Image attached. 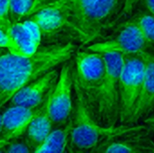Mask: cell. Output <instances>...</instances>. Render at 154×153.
<instances>
[{"instance_id": "obj_6", "label": "cell", "mask_w": 154, "mask_h": 153, "mask_svg": "<svg viewBox=\"0 0 154 153\" xmlns=\"http://www.w3.org/2000/svg\"><path fill=\"white\" fill-rule=\"evenodd\" d=\"M73 86L74 75L71 70V63L66 61L49 94V113L55 124H65L71 116Z\"/></svg>"}, {"instance_id": "obj_17", "label": "cell", "mask_w": 154, "mask_h": 153, "mask_svg": "<svg viewBox=\"0 0 154 153\" xmlns=\"http://www.w3.org/2000/svg\"><path fill=\"white\" fill-rule=\"evenodd\" d=\"M135 23L146 41L152 45L154 44V14L148 10L139 12L129 19Z\"/></svg>"}, {"instance_id": "obj_2", "label": "cell", "mask_w": 154, "mask_h": 153, "mask_svg": "<svg viewBox=\"0 0 154 153\" xmlns=\"http://www.w3.org/2000/svg\"><path fill=\"white\" fill-rule=\"evenodd\" d=\"M69 28L84 42L93 41L122 18L125 0H61Z\"/></svg>"}, {"instance_id": "obj_19", "label": "cell", "mask_w": 154, "mask_h": 153, "mask_svg": "<svg viewBox=\"0 0 154 153\" xmlns=\"http://www.w3.org/2000/svg\"><path fill=\"white\" fill-rule=\"evenodd\" d=\"M12 26L13 23L9 18H0V48H5L7 50L12 43Z\"/></svg>"}, {"instance_id": "obj_13", "label": "cell", "mask_w": 154, "mask_h": 153, "mask_svg": "<svg viewBox=\"0 0 154 153\" xmlns=\"http://www.w3.org/2000/svg\"><path fill=\"white\" fill-rule=\"evenodd\" d=\"M30 16V19L39 25L42 34L46 36H52L64 27H68V8L61 0L37 11Z\"/></svg>"}, {"instance_id": "obj_11", "label": "cell", "mask_w": 154, "mask_h": 153, "mask_svg": "<svg viewBox=\"0 0 154 153\" xmlns=\"http://www.w3.org/2000/svg\"><path fill=\"white\" fill-rule=\"evenodd\" d=\"M37 108L22 106H11L7 108L2 114L0 138L10 142L24 134Z\"/></svg>"}, {"instance_id": "obj_23", "label": "cell", "mask_w": 154, "mask_h": 153, "mask_svg": "<svg viewBox=\"0 0 154 153\" xmlns=\"http://www.w3.org/2000/svg\"><path fill=\"white\" fill-rule=\"evenodd\" d=\"M141 0H125V6L122 13V18H125L129 15H131L134 12V10L137 7Z\"/></svg>"}, {"instance_id": "obj_9", "label": "cell", "mask_w": 154, "mask_h": 153, "mask_svg": "<svg viewBox=\"0 0 154 153\" xmlns=\"http://www.w3.org/2000/svg\"><path fill=\"white\" fill-rule=\"evenodd\" d=\"M59 78L55 69L49 70L42 76L31 81L22 87L11 99V106H22L28 108L39 107Z\"/></svg>"}, {"instance_id": "obj_8", "label": "cell", "mask_w": 154, "mask_h": 153, "mask_svg": "<svg viewBox=\"0 0 154 153\" xmlns=\"http://www.w3.org/2000/svg\"><path fill=\"white\" fill-rule=\"evenodd\" d=\"M152 45L146 41L138 26L130 20L120 25V31L112 39L97 42L88 47L96 52H119L122 54L138 53L148 50Z\"/></svg>"}, {"instance_id": "obj_4", "label": "cell", "mask_w": 154, "mask_h": 153, "mask_svg": "<svg viewBox=\"0 0 154 153\" xmlns=\"http://www.w3.org/2000/svg\"><path fill=\"white\" fill-rule=\"evenodd\" d=\"M76 92V105L73 112V118L70 120L71 130L69 135L70 148L76 151H93L100 144L116 136L126 133L140 130L146 125L130 127L121 125L119 127H104L98 124L90 115L81 90L74 79Z\"/></svg>"}, {"instance_id": "obj_18", "label": "cell", "mask_w": 154, "mask_h": 153, "mask_svg": "<svg viewBox=\"0 0 154 153\" xmlns=\"http://www.w3.org/2000/svg\"><path fill=\"white\" fill-rule=\"evenodd\" d=\"M33 0H9V18L12 23L21 22L28 15Z\"/></svg>"}, {"instance_id": "obj_22", "label": "cell", "mask_w": 154, "mask_h": 153, "mask_svg": "<svg viewBox=\"0 0 154 153\" xmlns=\"http://www.w3.org/2000/svg\"><path fill=\"white\" fill-rule=\"evenodd\" d=\"M59 0H33V3H32V6L27 16H30L31 14L36 13L37 11L48 6V5H51L56 2H58Z\"/></svg>"}, {"instance_id": "obj_7", "label": "cell", "mask_w": 154, "mask_h": 153, "mask_svg": "<svg viewBox=\"0 0 154 153\" xmlns=\"http://www.w3.org/2000/svg\"><path fill=\"white\" fill-rule=\"evenodd\" d=\"M75 64L74 79L83 96H88L99 87L106 74V59L103 53L100 52L78 51Z\"/></svg>"}, {"instance_id": "obj_29", "label": "cell", "mask_w": 154, "mask_h": 153, "mask_svg": "<svg viewBox=\"0 0 154 153\" xmlns=\"http://www.w3.org/2000/svg\"><path fill=\"white\" fill-rule=\"evenodd\" d=\"M1 128H2V115L0 114V132H1Z\"/></svg>"}, {"instance_id": "obj_26", "label": "cell", "mask_w": 154, "mask_h": 153, "mask_svg": "<svg viewBox=\"0 0 154 153\" xmlns=\"http://www.w3.org/2000/svg\"><path fill=\"white\" fill-rule=\"evenodd\" d=\"M144 124L146 126H148L151 129H154V113L151 114L145 120H144Z\"/></svg>"}, {"instance_id": "obj_14", "label": "cell", "mask_w": 154, "mask_h": 153, "mask_svg": "<svg viewBox=\"0 0 154 153\" xmlns=\"http://www.w3.org/2000/svg\"><path fill=\"white\" fill-rule=\"evenodd\" d=\"M49 94L42 104L36 109V112L25 132L26 143L33 152L41 146L47 135L51 132L53 123L49 113Z\"/></svg>"}, {"instance_id": "obj_30", "label": "cell", "mask_w": 154, "mask_h": 153, "mask_svg": "<svg viewBox=\"0 0 154 153\" xmlns=\"http://www.w3.org/2000/svg\"><path fill=\"white\" fill-rule=\"evenodd\" d=\"M2 52V48H0V53Z\"/></svg>"}, {"instance_id": "obj_12", "label": "cell", "mask_w": 154, "mask_h": 153, "mask_svg": "<svg viewBox=\"0 0 154 153\" xmlns=\"http://www.w3.org/2000/svg\"><path fill=\"white\" fill-rule=\"evenodd\" d=\"M148 129L145 126L143 129L133 131L116 136L107 140L96 148L93 152L101 153H146L149 152V139L144 133Z\"/></svg>"}, {"instance_id": "obj_1", "label": "cell", "mask_w": 154, "mask_h": 153, "mask_svg": "<svg viewBox=\"0 0 154 153\" xmlns=\"http://www.w3.org/2000/svg\"><path fill=\"white\" fill-rule=\"evenodd\" d=\"M75 52L76 45L67 42L42 48L31 57L0 53V108L25 85L69 60Z\"/></svg>"}, {"instance_id": "obj_28", "label": "cell", "mask_w": 154, "mask_h": 153, "mask_svg": "<svg viewBox=\"0 0 154 153\" xmlns=\"http://www.w3.org/2000/svg\"><path fill=\"white\" fill-rule=\"evenodd\" d=\"M7 143H8V142H6V141H5V140H3V139L0 138V151H1L2 149H4L5 146Z\"/></svg>"}, {"instance_id": "obj_16", "label": "cell", "mask_w": 154, "mask_h": 153, "mask_svg": "<svg viewBox=\"0 0 154 153\" xmlns=\"http://www.w3.org/2000/svg\"><path fill=\"white\" fill-rule=\"evenodd\" d=\"M70 130H71V123L69 120L64 128L51 131L47 135V137L41 144V146L34 151V152H65L69 142Z\"/></svg>"}, {"instance_id": "obj_3", "label": "cell", "mask_w": 154, "mask_h": 153, "mask_svg": "<svg viewBox=\"0 0 154 153\" xmlns=\"http://www.w3.org/2000/svg\"><path fill=\"white\" fill-rule=\"evenodd\" d=\"M103 55L107 65L106 74L99 87L83 97L90 115L98 124L115 127L120 120V74L123 54L104 52Z\"/></svg>"}, {"instance_id": "obj_24", "label": "cell", "mask_w": 154, "mask_h": 153, "mask_svg": "<svg viewBox=\"0 0 154 153\" xmlns=\"http://www.w3.org/2000/svg\"><path fill=\"white\" fill-rule=\"evenodd\" d=\"M0 18H9V0H0Z\"/></svg>"}, {"instance_id": "obj_21", "label": "cell", "mask_w": 154, "mask_h": 153, "mask_svg": "<svg viewBox=\"0 0 154 153\" xmlns=\"http://www.w3.org/2000/svg\"><path fill=\"white\" fill-rule=\"evenodd\" d=\"M5 152L17 153V152H29L31 151V149L27 145V143L23 142H8L5 146Z\"/></svg>"}, {"instance_id": "obj_20", "label": "cell", "mask_w": 154, "mask_h": 153, "mask_svg": "<svg viewBox=\"0 0 154 153\" xmlns=\"http://www.w3.org/2000/svg\"><path fill=\"white\" fill-rule=\"evenodd\" d=\"M22 23H23V25L24 26L25 30L28 32V33L33 39V41L38 45H40L41 41H42V32H41V29H40L39 25L34 21H32V19L23 21Z\"/></svg>"}, {"instance_id": "obj_25", "label": "cell", "mask_w": 154, "mask_h": 153, "mask_svg": "<svg viewBox=\"0 0 154 153\" xmlns=\"http://www.w3.org/2000/svg\"><path fill=\"white\" fill-rule=\"evenodd\" d=\"M145 9L154 14V0H141Z\"/></svg>"}, {"instance_id": "obj_5", "label": "cell", "mask_w": 154, "mask_h": 153, "mask_svg": "<svg viewBox=\"0 0 154 153\" xmlns=\"http://www.w3.org/2000/svg\"><path fill=\"white\" fill-rule=\"evenodd\" d=\"M144 76V58L142 52L123 54L120 74V123L126 124L140 94Z\"/></svg>"}, {"instance_id": "obj_10", "label": "cell", "mask_w": 154, "mask_h": 153, "mask_svg": "<svg viewBox=\"0 0 154 153\" xmlns=\"http://www.w3.org/2000/svg\"><path fill=\"white\" fill-rule=\"evenodd\" d=\"M144 58V76L140 94L134 103L128 124L138 122L151 114L154 108V50L149 49L143 51Z\"/></svg>"}, {"instance_id": "obj_27", "label": "cell", "mask_w": 154, "mask_h": 153, "mask_svg": "<svg viewBox=\"0 0 154 153\" xmlns=\"http://www.w3.org/2000/svg\"><path fill=\"white\" fill-rule=\"evenodd\" d=\"M154 132V129H152ZM148 150L150 153H154V141L152 139H149V142H148Z\"/></svg>"}, {"instance_id": "obj_15", "label": "cell", "mask_w": 154, "mask_h": 153, "mask_svg": "<svg viewBox=\"0 0 154 153\" xmlns=\"http://www.w3.org/2000/svg\"><path fill=\"white\" fill-rule=\"evenodd\" d=\"M12 43L7 50L13 55L20 57H31L39 50V46L28 32L25 30L22 22L13 23L11 30Z\"/></svg>"}]
</instances>
